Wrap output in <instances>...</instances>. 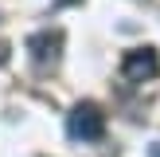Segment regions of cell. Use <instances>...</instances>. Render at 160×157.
<instances>
[{
  "label": "cell",
  "mask_w": 160,
  "mask_h": 157,
  "mask_svg": "<svg viewBox=\"0 0 160 157\" xmlns=\"http://www.w3.org/2000/svg\"><path fill=\"white\" fill-rule=\"evenodd\" d=\"M67 133L74 141H98L106 133V114H102L98 102H78L67 114Z\"/></svg>",
  "instance_id": "cell-1"
},
{
  "label": "cell",
  "mask_w": 160,
  "mask_h": 157,
  "mask_svg": "<svg viewBox=\"0 0 160 157\" xmlns=\"http://www.w3.org/2000/svg\"><path fill=\"white\" fill-rule=\"evenodd\" d=\"M121 75L129 78V83H148V78L160 75V55L152 47H137V51H129L121 59Z\"/></svg>",
  "instance_id": "cell-2"
},
{
  "label": "cell",
  "mask_w": 160,
  "mask_h": 157,
  "mask_svg": "<svg viewBox=\"0 0 160 157\" xmlns=\"http://www.w3.org/2000/svg\"><path fill=\"white\" fill-rule=\"evenodd\" d=\"M59 47H62L59 31H35V35L28 39V51H31V59H35L39 67H47V63L59 59Z\"/></svg>",
  "instance_id": "cell-3"
},
{
  "label": "cell",
  "mask_w": 160,
  "mask_h": 157,
  "mask_svg": "<svg viewBox=\"0 0 160 157\" xmlns=\"http://www.w3.org/2000/svg\"><path fill=\"white\" fill-rule=\"evenodd\" d=\"M152 157H160V145H152Z\"/></svg>",
  "instance_id": "cell-4"
}]
</instances>
